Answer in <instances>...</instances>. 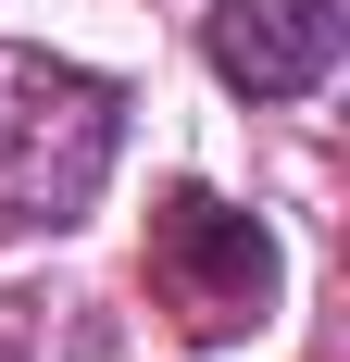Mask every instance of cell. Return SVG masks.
<instances>
[{"label": "cell", "instance_id": "obj_1", "mask_svg": "<svg viewBox=\"0 0 350 362\" xmlns=\"http://www.w3.org/2000/svg\"><path fill=\"white\" fill-rule=\"evenodd\" d=\"M113 138H125L113 75L0 37V225H63V213H88L101 175H113Z\"/></svg>", "mask_w": 350, "mask_h": 362}, {"label": "cell", "instance_id": "obj_3", "mask_svg": "<svg viewBox=\"0 0 350 362\" xmlns=\"http://www.w3.org/2000/svg\"><path fill=\"white\" fill-rule=\"evenodd\" d=\"M338 63V0H225L213 13V75L238 100H300Z\"/></svg>", "mask_w": 350, "mask_h": 362}, {"label": "cell", "instance_id": "obj_2", "mask_svg": "<svg viewBox=\"0 0 350 362\" xmlns=\"http://www.w3.org/2000/svg\"><path fill=\"white\" fill-rule=\"evenodd\" d=\"M150 288H163L201 337H238V325H263V300H276V238H263L238 200L175 187L163 225H150Z\"/></svg>", "mask_w": 350, "mask_h": 362}]
</instances>
